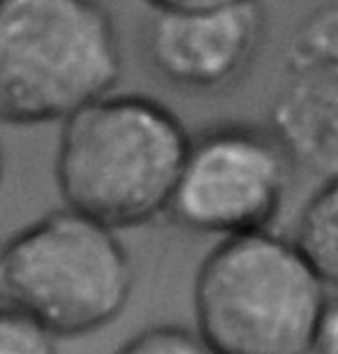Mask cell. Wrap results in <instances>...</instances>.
<instances>
[{"label": "cell", "mask_w": 338, "mask_h": 354, "mask_svg": "<svg viewBox=\"0 0 338 354\" xmlns=\"http://www.w3.org/2000/svg\"><path fill=\"white\" fill-rule=\"evenodd\" d=\"M54 178L68 209L109 230L167 213L190 135L169 106L142 93H104L61 121Z\"/></svg>", "instance_id": "obj_1"}, {"label": "cell", "mask_w": 338, "mask_h": 354, "mask_svg": "<svg viewBox=\"0 0 338 354\" xmlns=\"http://www.w3.org/2000/svg\"><path fill=\"white\" fill-rule=\"evenodd\" d=\"M334 292L288 239L220 236L192 285L197 333L216 354H310Z\"/></svg>", "instance_id": "obj_2"}, {"label": "cell", "mask_w": 338, "mask_h": 354, "mask_svg": "<svg viewBox=\"0 0 338 354\" xmlns=\"http://www.w3.org/2000/svg\"><path fill=\"white\" fill-rule=\"evenodd\" d=\"M121 72L100 0H0V123H61L114 91Z\"/></svg>", "instance_id": "obj_3"}, {"label": "cell", "mask_w": 338, "mask_h": 354, "mask_svg": "<svg viewBox=\"0 0 338 354\" xmlns=\"http://www.w3.org/2000/svg\"><path fill=\"white\" fill-rule=\"evenodd\" d=\"M132 285L135 269L116 232L68 206L0 241V304L56 340L114 322Z\"/></svg>", "instance_id": "obj_4"}, {"label": "cell", "mask_w": 338, "mask_h": 354, "mask_svg": "<svg viewBox=\"0 0 338 354\" xmlns=\"http://www.w3.org/2000/svg\"><path fill=\"white\" fill-rule=\"evenodd\" d=\"M297 167L269 125L223 123L190 137L167 213L207 236L269 230Z\"/></svg>", "instance_id": "obj_5"}, {"label": "cell", "mask_w": 338, "mask_h": 354, "mask_svg": "<svg viewBox=\"0 0 338 354\" xmlns=\"http://www.w3.org/2000/svg\"><path fill=\"white\" fill-rule=\"evenodd\" d=\"M267 15L260 0L216 10H153L144 26L142 49L158 77L192 93L229 88L248 72L262 49Z\"/></svg>", "instance_id": "obj_6"}, {"label": "cell", "mask_w": 338, "mask_h": 354, "mask_svg": "<svg viewBox=\"0 0 338 354\" xmlns=\"http://www.w3.org/2000/svg\"><path fill=\"white\" fill-rule=\"evenodd\" d=\"M271 102V132L297 169L329 178L338 174V68L288 72Z\"/></svg>", "instance_id": "obj_7"}, {"label": "cell", "mask_w": 338, "mask_h": 354, "mask_svg": "<svg viewBox=\"0 0 338 354\" xmlns=\"http://www.w3.org/2000/svg\"><path fill=\"white\" fill-rule=\"evenodd\" d=\"M297 252L313 266L324 283L338 287V178H320V185L306 199L297 218Z\"/></svg>", "instance_id": "obj_8"}, {"label": "cell", "mask_w": 338, "mask_h": 354, "mask_svg": "<svg viewBox=\"0 0 338 354\" xmlns=\"http://www.w3.org/2000/svg\"><path fill=\"white\" fill-rule=\"evenodd\" d=\"M338 68V12L336 3L317 8L299 28L288 49V72Z\"/></svg>", "instance_id": "obj_9"}, {"label": "cell", "mask_w": 338, "mask_h": 354, "mask_svg": "<svg viewBox=\"0 0 338 354\" xmlns=\"http://www.w3.org/2000/svg\"><path fill=\"white\" fill-rule=\"evenodd\" d=\"M56 350V338L35 319L0 304V354H51Z\"/></svg>", "instance_id": "obj_10"}, {"label": "cell", "mask_w": 338, "mask_h": 354, "mask_svg": "<svg viewBox=\"0 0 338 354\" xmlns=\"http://www.w3.org/2000/svg\"><path fill=\"white\" fill-rule=\"evenodd\" d=\"M121 352L130 354H207V345L197 329L178 324H156L135 333L121 345Z\"/></svg>", "instance_id": "obj_11"}, {"label": "cell", "mask_w": 338, "mask_h": 354, "mask_svg": "<svg viewBox=\"0 0 338 354\" xmlns=\"http://www.w3.org/2000/svg\"><path fill=\"white\" fill-rule=\"evenodd\" d=\"M338 352V292L329 297L317 317L310 354H336Z\"/></svg>", "instance_id": "obj_12"}, {"label": "cell", "mask_w": 338, "mask_h": 354, "mask_svg": "<svg viewBox=\"0 0 338 354\" xmlns=\"http://www.w3.org/2000/svg\"><path fill=\"white\" fill-rule=\"evenodd\" d=\"M151 10H167V12H202L216 10L225 5H234L241 0H144Z\"/></svg>", "instance_id": "obj_13"}, {"label": "cell", "mask_w": 338, "mask_h": 354, "mask_svg": "<svg viewBox=\"0 0 338 354\" xmlns=\"http://www.w3.org/2000/svg\"><path fill=\"white\" fill-rule=\"evenodd\" d=\"M5 176V153H3V144H0V183H3Z\"/></svg>", "instance_id": "obj_14"}]
</instances>
